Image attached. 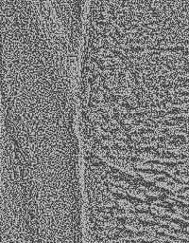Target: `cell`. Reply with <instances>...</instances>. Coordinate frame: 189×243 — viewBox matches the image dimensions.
I'll return each mask as SVG.
<instances>
[{
    "mask_svg": "<svg viewBox=\"0 0 189 243\" xmlns=\"http://www.w3.org/2000/svg\"><path fill=\"white\" fill-rule=\"evenodd\" d=\"M136 213H137V218L144 221H154L156 217L152 212H148V211H139Z\"/></svg>",
    "mask_w": 189,
    "mask_h": 243,
    "instance_id": "6da1fadb",
    "label": "cell"
},
{
    "mask_svg": "<svg viewBox=\"0 0 189 243\" xmlns=\"http://www.w3.org/2000/svg\"><path fill=\"white\" fill-rule=\"evenodd\" d=\"M135 207L138 211H148L151 209V203H149L148 202L143 200V202L140 201Z\"/></svg>",
    "mask_w": 189,
    "mask_h": 243,
    "instance_id": "7a4b0ae2",
    "label": "cell"
},
{
    "mask_svg": "<svg viewBox=\"0 0 189 243\" xmlns=\"http://www.w3.org/2000/svg\"><path fill=\"white\" fill-rule=\"evenodd\" d=\"M136 121L135 115L132 113H127L123 114V122L127 124H132Z\"/></svg>",
    "mask_w": 189,
    "mask_h": 243,
    "instance_id": "3957f363",
    "label": "cell"
},
{
    "mask_svg": "<svg viewBox=\"0 0 189 243\" xmlns=\"http://www.w3.org/2000/svg\"><path fill=\"white\" fill-rule=\"evenodd\" d=\"M130 138H131L132 140H134V141H139L142 138H143V135L141 134L140 130H139V131H134V132L130 133Z\"/></svg>",
    "mask_w": 189,
    "mask_h": 243,
    "instance_id": "277c9868",
    "label": "cell"
}]
</instances>
